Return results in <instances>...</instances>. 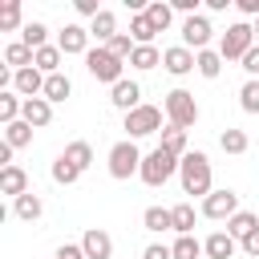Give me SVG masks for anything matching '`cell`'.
Returning a JSON list of instances; mask_svg holds the SVG:
<instances>
[{
    "label": "cell",
    "instance_id": "cell-7",
    "mask_svg": "<svg viewBox=\"0 0 259 259\" xmlns=\"http://www.w3.org/2000/svg\"><path fill=\"white\" fill-rule=\"evenodd\" d=\"M251 49H255V28H251L247 20L231 24V28L223 32V40H219V57H223V61H243Z\"/></svg>",
    "mask_w": 259,
    "mask_h": 259
},
{
    "label": "cell",
    "instance_id": "cell-14",
    "mask_svg": "<svg viewBox=\"0 0 259 259\" xmlns=\"http://www.w3.org/2000/svg\"><path fill=\"white\" fill-rule=\"evenodd\" d=\"M28 190H32V186H28V170H24V166H16V162H12V166H4V170H0V194H8V198L16 202V198H20V194H28Z\"/></svg>",
    "mask_w": 259,
    "mask_h": 259
},
{
    "label": "cell",
    "instance_id": "cell-9",
    "mask_svg": "<svg viewBox=\"0 0 259 259\" xmlns=\"http://www.w3.org/2000/svg\"><path fill=\"white\" fill-rule=\"evenodd\" d=\"M210 20L198 12V16H186L182 20V45L190 49V53H202V49H210Z\"/></svg>",
    "mask_w": 259,
    "mask_h": 259
},
{
    "label": "cell",
    "instance_id": "cell-38",
    "mask_svg": "<svg viewBox=\"0 0 259 259\" xmlns=\"http://www.w3.org/2000/svg\"><path fill=\"white\" fill-rule=\"evenodd\" d=\"M239 105H243V113H259V81H243Z\"/></svg>",
    "mask_w": 259,
    "mask_h": 259
},
{
    "label": "cell",
    "instance_id": "cell-3",
    "mask_svg": "<svg viewBox=\"0 0 259 259\" xmlns=\"http://www.w3.org/2000/svg\"><path fill=\"white\" fill-rule=\"evenodd\" d=\"M162 113L166 109H158V105H138V109H130L125 117H121V130H125V138L130 142H138V138H150V134H162L166 125H162Z\"/></svg>",
    "mask_w": 259,
    "mask_h": 259
},
{
    "label": "cell",
    "instance_id": "cell-20",
    "mask_svg": "<svg viewBox=\"0 0 259 259\" xmlns=\"http://www.w3.org/2000/svg\"><path fill=\"white\" fill-rule=\"evenodd\" d=\"M142 227H146L150 235L174 231V214H170V206H146V210H142Z\"/></svg>",
    "mask_w": 259,
    "mask_h": 259
},
{
    "label": "cell",
    "instance_id": "cell-29",
    "mask_svg": "<svg viewBox=\"0 0 259 259\" xmlns=\"http://www.w3.org/2000/svg\"><path fill=\"white\" fill-rule=\"evenodd\" d=\"M20 40H24L32 53L45 49V45H49V24H45V20H28V24L20 28Z\"/></svg>",
    "mask_w": 259,
    "mask_h": 259
},
{
    "label": "cell",
    "instance_id": "cell-18",
    "mask_svg": "<svg viewBox=\"0 0 259 259\" xmlns=\"http://www.w3.org/2000/svg\"><path fill=\"white\" fill-rule=\"evenodd\" d=\"M32 130H45L49 121H53V101H45V97H28L24 101V113H20Z\"/></svg>",
    "mask_w": 259,
    "mask_h": 259
},
{
    "label": "cell",
    "instance_id": "cell-2",
    "mask_svg": "<svg viewBox=\"0 0 259 259\" xmlns=\"http://www.w3.org/2000/svg\"><path fill=\"white\" fill-rule=\"evenodd\" d=\"M85 69H89V77H93V81H105L109 89H113L117 81H125V61H121V57H113L105 45H97V49H89V53H85Z\"/></svg>",
    "mask_w": 259,
    "mask_h": 259
},
{
    "label": "cell",
    "instance_id": "cell-16",
    "mask_svg": "<svg viewBox=\"0 0 259 259\" xmlns=\"http://www.w3.org/2000/svg\"><path fill=\"white\" fill-rule=\"evenodd\" d=\"M239 251V239H231L227 231H210L206 239H202V255L206 259H231Z\"/></svg>",
    "mask_w": 259,
    "mask_h": 259
},
{
    "label": "cell",
    "instance_id": "cell-37",
    "mask_svg": "<svg viewBox=\"0 0 259 259\" xmlns=\"http://www.w3.org/2000/svg\"><path fill=\"white\" fill-rule=\"evenodd\" d=\"M170 251H174V259H198V255H202V243H198L194 235H178Z\"/></svg>",
    "mask_w": 259,
    "mask_h": 259
},
{
    "label": "cell",
    "instance_id": "cell-5",
    "mask_svg": "<svg viewBox=\"0 0 259 259\" xmlns=\"http://www.w3.org/2000/svg\"><path fill=\"white\" fill-rule=\"evenodd\" d=\"M178 162H182V158H174V154H166L162 146H154V150L142 158V170H138V178H142L146 186H166V182L178 174Z\"/></svg>",
    "mask_w": 259,
    "mask_h": 259
},
{
    "label": "cell",
    "instance_id": "cell-4",
    "mask_svg": "<svg viewBox=\"0 0 259 259\" xmlns=\"http://www.w3.org/2000/svg\"><path fill=\"white\" fill-rule=\"evenodd\" d=\"M142 150H138V142H130V138H121V142H113L109 146V178H117V182H130L138 170H142Z\"/></svg>",
    "mask_w": 259,
    "mask_h": 259
},
{
    "label": "cell",
    "instance_id": "cell-34",
    "mask_svg": "<svg viewBox=\"0 0 259 259\" xmlns=\"http://www.w3.org/2000/svg\"><path fill=\"white\" fill-rule=\"evenodd\" d=\"M49 174H53V182H57V186H73V182L81 178V170H77L65 154H57V158H53V170H49Z\"/></svg>",
    "mask_w": 259,
    "mask_h": 259
},
{
    "label": "cell",
    "instance_id": "cell-39",
    "mask_svg": "<svg viewBox=\"0 0 259 259\" xmlns=\"http://www.w3.org/2000/svg\"><path fill=\"white\" fill-rule=\"evenodd\" d=\"M105 49H109V53H113V57H121V61H130V57H134V49H138V45H134V36H130V32H117V36H113V40H109V45H105Z\"/></svg>",
    "mask_w": 259,
    "mask_h": 259
},
{
    "label": "cell",
    "instance_id": "cell-26",
    "mask_svg": "<svg viewBox=\"0 0 259 259\" xmlns=\"http://www.w3.org/2000/svg\"><path fill=\"white\" fill-rule=\"evenodd\" d=\"M251 231H259V214H251V210H239V214L227 223V235H231V239H239V243H243Z\"/></svg>",
    "mask_w": 259,
    "mask_h": 259
},
{
    "label": "cell",
    "instance_id": "cell-10",
    "mask_svg": "<svg viewBox=\"0 0 259 259\" xmlns=\"http://www.w3.org/2000/svg\"><path fill=\"white\" fill-rule=\"evenodd\" d=\"M162 69H166L170 77H186V73L198 69V57H194L186 45H170V49H162Z\"/></svg>",
    "mask_w": 259,
    "mask_h": 259
},
{
    "label": "cell",
    "instance_id": "cell-15",
    "mask_svg": "<svg viewBox=\"0 0 259 259\" xmlns=\"http://www.w3.org/2000/svg\"><path fill=\"white\" fill-rule=\"evenodd\" d=\"M12 93H20L24 101H28V97H40V93H45V73H40L36 65H32V69H20V73L12 77Z\"/></svg>",
    "mask_w": 259,
    "mask_h": 259
},
{
    "label": "cell",
    "instance_id": "cell-43",
    "mask_svg": "<svg viewBox=\"0 0 259 259\" xmlns=\"http://www.w3.org/2000/svg\"><path fill=\"white\" fill-rule=\"evenodd\" d=\"M73 8H77L81 16H89V20H93V16L101 12V4H97V0H73Z\"/></svg>",
    "mask_w": 259,
    "mask_h": 259
},
{
    "label": "cell",
    "instance_id": "cell-44",
    "mask_svg": "<svg viewBox=\"0 0 259 259\" xmlns=\"http://www.w3.org/2000/svg\"><path fill=\"white\" fill-rule=\"evenodd\" d=\"M174 12H186V16H198V0H170Z\"/></svg>",
    "mask_w": 259,
    "mask_h": 259
},
{
    "label": "cell",
    "instance_id": "cell-41",
    "mask_svg": "<svg viewBox=\"0 0 259 259\" xmlns=\"http://www.w3.org/2000/svg\"><path fill=\"white\" fill-rule=\"evenodd\" d=\"M142 259H174V251H170L166 243H150V247L142 251Z\"/></svg>",
    "mask_w": 259,
    "mask_h": 259
},
{
    "label": "cell",
    "instance_id": "cell-27",
    "mask_svg": "<svg viewBox=\"0 0 259 259\" xmlns=\"http://www.w3.org/2000/svg\"><path fill=\"white\" fill-rule=\"evenodd\" d=\"M146 20H150L158 32H166V28H170V20H174V8H170L166 0H150V4H146Z\"/></svg>",
    "mask_w": 259,
    "mask_h": 259
},
{
    "label": "cell",
    "instance_id": "cell-17",
    "mask_svg": "<svg viewBox=\"0 0 259 259\" xmlns=\"http://www.w3.org/2000/svg\"><path fill=\"white\" fill-rule=\"evenodd\" d=\"M89 36H93L97 45H109V40L117 36V16H113L109 8H101V12L89 20Z\"/></svg>",
    "mask_w": 259,
    "mask_h": 259
},
{
    "label": "cell",
    "instance_id": "cell-31",
    "mask_svg": "<svg viewBox=\"0 0 259 259\" xmlns=\"http://www.w3.org/2000/svg\"><path fill=\"white\" fill-rule=\"evenodd\" d=\"M130 65H134L138 73H150V69H158V65H162V53H158L154 45H138V49H134V57H130Z\"/></svg>",
    "mask_w": 259,
    "mask_h": 259
},
{
    "label": "cell",
    "instance_id": "cell-1",
    "mask_svg": "<svg viewBox=\"0 0 259 259\" xmlns=\"http://www.w3.org/2000/svg\"><path fill=\"white\" fill-rule=\"evenodd\" d=\"M178 182H182V194L190 198H206L214 186H210V158L202 150H190L182 162H178Z\"/></svg>",
    "mask_w": 259,
    "mask_h": 259
},
{
    "label": "cell",
    "instance_id": "cell-42",
    "mask_svg": "<svg viewBox=\"0 0 259 259\" xmlns=\"http://www.w3.org/2000/svg\"><path fill=\"white\" fill-rule=\"evenodd\" d=\"M53 259H85V251H81V243H61Z\"/></svg>",
    "mask_w": 259,
    "mask_h": 259
},
{
    "label": "cell",
    "instance_id": "cell-30",
    "mask_svg": "<svg viewBox=\"0 0 259 259\" xmlns=\"http://www.w3.org/2000/svg\"><path fill=\"white\" fill-rule=\"evenodd\" d=\"M61 61H65V53H61L57 45H45V49H36V69H40L45 77L61 73Z\"/></svg>",
    "mask_w": 259,
    "mask_h": 259
},
{
    "label": "cell",
    "instance_id": "cell-24",
    "mask_svg": "<svg viewBox=\"0 0 259 259\" xmlns=\"http://www.w3.org/2000/svg\"><path fill=\"white\" fill-rule=\"evenodd\" d=\"M69 93H73V81H69L65 73H53V77H45V93H40L45 101H53V105H57V101H69Z\"/></svg>",
    "mask_w": 259,
    "mask_h": 259
},
{
    "label": "cell",
    "instance_id": "cell-12",
    "mask_svg": "<svg viewBox=\"0 0 259 259\" xmlns=\"http://www.w3.org/2000/svg\"><path fill=\"white\" fill-rule=\"evenodd\" d=\"M109 105H113V109H121V117H125L130 109H138V105H142V85H138V81H130V77H125V81H117V85L109 89Z\"/></svg>",
    "mask_w": 259,
    "mask_h": 259
},
{
    "label": "cell",
    "instance_id": "cell-46",
    "mask_svg": "<svg viewBox=\"0 0 259 259\" xmlns=\"http://www.w3.org/2000/svg\"><path fill=\"white\" fill-rule=\"evenodd\" d=\"M235 4H239L243 16H255V20H259V0H235Z\"/></svg>",
    "mask_w": 259,
    "mask_h": 259
},
{
    "label": "cell",
    "instance_id": "cell-28",
    "mask_svg": "<svg viewBox=\"0 0 259 259\" xmlns=\"http://www.w3.org/2000/svg\"><path fill=\"white\" fill-rule=\"evenodd\" d=\"M130 36H134V45H154L158 28L146 20V12H134V16H130Z\"/></svg>",
    "mask_w": 259,
    "mask_h": 259
},
{
    "label": "cell",
    "instance_id": "cell-23",
    "mask_svg": "<svg viewBox=\"0 0 259 259\" xmlns=\"http://www.w3.org/2000/svg\"><path fill=\"white\" fill-rule=\"evenodd\" d=\"M28 20H24V8H20V0H4L0 4V32H16V28H24Z\"/></svg>",
    "mask_w": 259,
    "mask_h": 259
},
{
    "label": "cell",
    "instance_id": "cell-8",
    "mask_svg": "<svg viewBox=\"0 0 259 259\" xmlns=\"http://www.w3.org/2000/svg\"><path fill=\"white\" fill-rule=\"evenodd\" d=\"M198 210H202V219H214V223L227 219V223H231V219L239 214V194H235L231 186H219V190H210V194L202 198Z\"/></svg>",
    "mask_w": 259,
    "mask_h": 259
},
{
    "label": "cell",
    "instance_id": "cell-40",
    "mask_svg": "<svg viewBox=\"0 0 259 259\" xmlns=\"http://www.w3.org/2000/svg\"><path fill=\"white\" fill-rule=\"evenodd\" d=\"M239 65H243V73H247V81H259V45H255V49H251V53H247V57H243Z\"/></svg>",
    "mask_w": 259,
    "mask_h": 259
},
{
    "label": "cell",
    "instance_id": "cell-35",
    "mask_svg": "<svg viewBox=\"0 0 259 259\" xmlns=\"http://www.w3.org/2000/svg\"><path fill=\"white\" fill-rule=\"evenodd\" d=\"M194 57H198V73H202L206 81H214V77L223 73V65H227V61L219 57V49H202V53H194Z\"/></svg>",
    "mask_w": 259,
    "mask_h": 259
},
{
    "label": "cell",
    "instance_id": "cell-13",
    "mask_svg": "<svg viewBox=\"0 0 259 259\" xmlns=\"http://www.w3.org/2000/svg\"><path fill=\"white\" fill-rule=\"evenodd\" d=\"M81 251H85V259H113V239H109V231L89 227V231L81 235Z\"/></svg>",
    "mask_w": 259,
    "mask_h": 259
},
{
    "label": "cell",
    "instance_id": "cell-6",
    "mask_svg": "<svg viewBox=\"0 0 259 259\" xmlns=\"http://www.w3.org/2000/svg\"><path fill=\"white\" fill-rule=\"evenodd\" d=\"M162 109H166V121L178 125V130H190L198 121V101H194L190 89H170L166 101H162Z\"/></svg>",
    "mask_w": 259,
    "mask_h": 259
},
{
    "label": "cell",
    "instance_id": "cell-22",
    "mask_svg": "<svg viewBox=\"0 0 259 259\" xmlns=\"http://www.w3.org/2000/svg\"><path fill=\"white\" fill-rule=\"evenodd\" d=\"M158 146L166 150V154H174V158H186L190 150H186V130H178V125H170L166 121V130L158 134Z\"/></svg>",
    "mask_w": 259,
    "mask_h": 259
},
{
    "label": "cell",
    "instance_id": "cell-19",
    "mask_svg": "<svg viewBox=\"0 0 259 259\" xmlns=\"http://www.w3.org/2000/svg\"><path fill=\"white\" fill-rule=\"evenodd\" d=\"M12 214H16L20 223H36V219L45 214V202H40V194H36V190H28V194H20V198L12 202Z\"/></svg>",
    "mask_w": 259,
    "mask_h": 259
},
{
    "label": "cell",
    "instance_id": "cell-45",
    "mask_svg": "<svg viewBox=\"0 0 259 259\" xmlns=\"http://www.w3.org/2000/svg\"><path fill=\"white\" fill-rule=\"evenodd\" d=\"M239 247H243V251H247L251 259H259V231H251V235H247V239H243Z\"/></svg>",
    "mask_w": 259,
    "mask_h": 259
},
{
    "label": "cell",
    "instance_id": "cell-32",
    "mask_svg": "<svg viewBox=\"0 0 259 259\" xmlns=\"http://www.w3.org/2000/svg\"><path fill=\"white\" fill-rule=\"evenodd\" d=\"M4 142L12 146V150H24V146H32V125L20 117V121H12V125H4Z\"/></svg>",
    "mask_w": 259,
    "mask_h": 259
},
{
    "label": "cell",
    "instance_id": "cell-36",
    "mask_svg": "<svg viewBox=\"0 0 259 259\" xmlns=\"http://www.w3.org/2000/svg\"><path fill=\"white\" fill-rule=\"evenodd\" d=\"M174 214V235H194V202H178L170 206Z\"/></svg>",
    "mask_w": 259,
    "mask_h": 259
},
{
    "label": "cell",
    "instance_id": "cell-47",
    "mask_svg": "<svg viewBox=\"0 0 259 259\" xmlns=\"http://www.w3.org/2000/svg\"><path fill=\"white\" fill-rule=\"evenodd\" d=\"M251 28H255V45H259V20H255V24H251Z\"/></svg>",
    "mask_w": 259,
    "mask_h": 259
},
{
    "label": "cell",
    "instance_id": "cell-33",
    "mask_svg": "<svg viewBox=\"0 0 259 259\" xmlns=\"http://www.w3.org/2000/svg\"><path fill=\"white\" fill-rule=\"evenodd\" d=\"M61 154H65V158H69V162H73V166H77L81 174H85V170L93 166V146H89V142H69V146L61 150Z\"/></svg>",
    "mask_w": 259,
    "mask_h": 259
},
{
    "label": "cell",
    "instance_id": "cell-11",
    "mask_svg": "<svg viewBox=\"0 0 259 259\" xmlns=\"http://www.w3.org/2000/svg\"><path fill=\"white\" fill-rule=\"evenodd\" d=\"M57 49H61L65 57H85V53H89V28H85V24H65V28L57 32Z\"/></svg>",
    "mask_w": 259,
    "mask_h": 259
},
{
    "label": "cell",
    "instance_id": "cell-25",
    "mask_svg": "<svg viewBox=\"0 0 259 259\" xmlns=\"http://www.w3.org/2000/svg\"><path fill=\"white\" fill-rule=\"evenodd\" d=\"M219 146H223V154H247V146H251V138H247V130H235V125H227L223 134H219Z\"/></svg>",
    "mask_w": 259,
    "mask_h": 259
},
{
    "label": "cell",
    "instance_id": "cell-21",
    "mask_svg": "<svg viewBox=\"0 0 259 259\" xmlns=\"http://www.w3.org/2000/svg\"><path fill=\"white\" fill-rule=\"evenodd\" d=\"M4 65H12L16 73H20V69H32V65H36V53H32L24 40H12V45H4Z\"/></svg>",
    "mask_w": 259,
    "mask_h": 259
}]
</instances>
